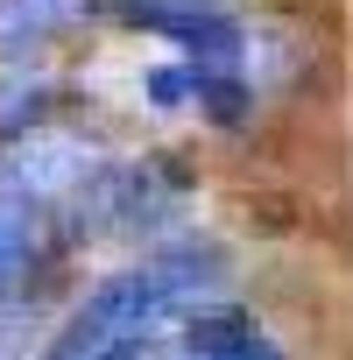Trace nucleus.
<instances>
[{
    "label": "nucleus",
    "mask_w": 353,
    "mask_h": 360,
    "mask_svg": "<svg viewBox=\"0 0 353 360\" xmlns=\"http://www.w3.org/2000/svg\"><path fill=\"white\" fill-rule=\"evenodd\" d=\"M233 276V255L205 233H184V240H162L155 255L113 269L78 311L71 325L57 332L50 360H127V353H148V339L162 325H184L198 304H212V290H226Z\"/></svg>",
    "instance_id": "1"
},
{
    "label": "nucleus",
    "mask_w": 353,
    "mask_h": 360,
    "mask_svg": "<svg viewBox=\"0 0 353 360\" xmlns=\"http://www.w3.org/2000/svg\"><path fill=\"white\" fill-rule=\"evenodd\" d=\"M176 360H290L276 346V332L233 304H198L184 318V346H176Z\"/></svg>",
    "instance_id": "2"
},
{
    "label": "nucleus",
    "mask_w": 353,
    "mask_h": 360,
    "mask_svg": "<svg viewBox=\"0 0 353 360\" xmlns=\"http://www.w3.org/2000/svg\"><path fill=\"white\" fill-rule=\"evenodd\" d=\"M36 240H43V212L22 198V191H0V290H15L36 262Z\"/></svg>",
    "instance_id": "3"
}]
</instances>
